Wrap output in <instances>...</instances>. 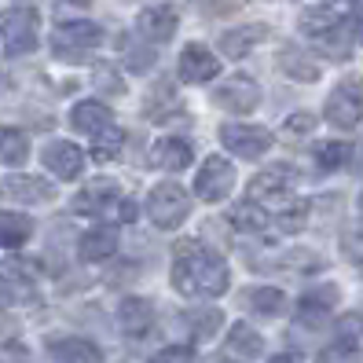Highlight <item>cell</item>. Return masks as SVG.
Segmentation results:
<instances>
[{
    "label": "cell",
    "instance_id": "31",
    "mask_svg": "<svg viewBox=\"0 0 363 363\" xmlns=\"http://www.w3.org/2000/svg\"><path fill=\"white\" fill-rule=\"evenodd\" d=\"M121 147H125V133L111 125V129H103V133L92 136V158L96 162H114L121 155Z\"/></svg>",
    "mask_w": 363,
    "mask_h": 363
},
{
    "label": "cell",
    "instance_id": "8",
    "mask_svg": "<svg viewBox=\"0 0 363 363\" xmlns=\"http://www.w3.org/2000/svg\"><path fill=\"white\" fill-rule=\"evenodd\" d=\"M220 143L228 147L231 155H239V158H261V155H268V147H272V133L261 129V125L228 121V125H220Z\"/></svg>",
    "mask_w": 363,
    "mask_h": 363
},
{
    "label": "cell",
    "instance_id": "11",
    "mask_svg": "<svg viewBox=\"0 0 363 363\" xmlns=\"http://www.w3.org/2000/svg\"><path fill=\"white\" fill-rule=\"evenodd\" d=\"M118 202H121V187L114 180H92L74 199V209L81 213V217H103V213H114Z\"/></svg>",
    "mask_w": 363,
    "mask_h": 363
},
{
    "label": "cell",
    "instance_id": "33",
    "mask_svg": "<svg viewBox=\"0 0 363 363\" xmlns=\"http://www.w3.org/2000/svg\"><path fill=\"white\" fill-rule=\"evenodd\" d=\"M319 363H363V352L352 337H341V341H334V345H327L319 352Z\"/></svg>",
    "mask_w": 363,
    "mask_h": 363
},
{
    "label": "cell",
    "instance_id": "30",
    "mask_svg": "<svg viewBox=\"0 0 363 363\" xmlns=\"http://www.w3.org/2000/svg\"><path fill=\"white\" fill-rule=\"evenodd\" d=\"M334 26H341V18L330 8H305L301 18H297V30H301L305 37H319V33H327Z\"/></svg>",
    "mask_w": 363,
    "mask_h": 363
},
{
    "label": "cell",
    "instance_id": "14",
    "mask_svg": "<svg viewBox=\"0 0 363 363\" xmlns=\"http://www.w3.org/2000/svg\"><path fill=\"white\" fill-rule=\"evenodd\" d=\"M261 352H264V337L246 323H235L220 349V363H253Z\"/></svg>",
    "mask_w": 363,
    "mask_h": 363
},
{
    "label": "cell",
    "instance_id": "37",
    "mask_svg": "<svg viewBox=\"0 0 363 363\" xmlns=\"http://www.w3.org/2000/svg\"><path fill=\"white\" fill-rule=\"evenodd\" d=\"M312 125H315V118L312 114H294V118H286V136H308L312 133Z\"/></svg>",
    "mask_w": 363,
    "mask_h": 363
},
{
    "label": "cell",
    "instance_id": "13",
    "mask_svg": "<svg viewBox=\"0 0 363 363\" xmlns=\"http://www.w3.org/2000/svg\"><path fill=\"white\" fill-rule=\"evenodd\" d=\"M217 70H220V62H217V55H213L206 45H187V48L180 52V62H177L180 81H187V84H206V81L217 77Z\"/></svg>",
    "mask_w": 363,
    "mask_h": 363
},
{
    "label": "cell",
    "instance_id": "41",
    "mask_svg": "<svg viewBox=\"0 0 363 363\" xmlns=\"http://www.w3.org/2000/svg\"><path fill=\"white\" fill-rule=\"evenodd\" d=\"M268 363H301V356L297 352H279V356H272Z\"/></svg>",
    "mask_w": 363,
    "mask_h": 363
},
{
    "label": "cell",
    "instance_id": "35",
    "mask_svg": "<svg viewBox=\"0 0 363 363\" xmlns=\"http://www.w3.org/2000/svg\"><path fill=\"white\" fill-rule=\"evenodd\" d=\"M312 40H315V48L323 52L327 59H345V55H349V40H345V33H341V26L319 33V37H312Z\"/></svg>",
    "mask_w": 363,
    "mask_h": 363
},
{
    "label": "cell",
    "instance_id": "21",
    "mask_svg": "<svg viewBox=\"0 0 363 363\" xmlns=\"http://www.w3.org/2000/svg\"><path fill=\"white\" fill-rule=\"evenodd\" d=\"M118 246H121L118 228L99 224V228H92V231L81 235V261H106V257H114Z\"/></svg>",
    "mask_w": 363,
    "mask_h": 363
},
{
    "label": "cell",
    "instance_id": "40",
    "mask_svg": "<svg viewBox=\"0 0 363 363\" xmlns=\"http://www.w3.org/2000/svg\"><path fill=\"white\" fill-rule=\"evenodd\" d=\"M352 37L363 45V11H356V15H352Z\"/></svg>",
    "mask_w": 363,
    "mask_h": 363
},
{
    "label": "cell",
    "instance_id": "7",
    "mask_svg": "<svg viewBox=\"0 0 363 363\" xmlns=\"http://www.w3.org/2000/svg\"><path fill=\"white\" fill-rule=\"evenodd\" d=\"M213 103H217L220 111H231V114H253L261 106V89L253 77L235 74V77L220 81L217 89H213Z\"/></svg>",
    "mask_w": 363,
    "mask_h": 363
},
{
    "label": "cell",
    "instance_id": "22",
    "mask_svg": "<svg viewBox=\"0 0 363 363\" xmlns=\"http://www.w3.org/2000/svg\"><path fill=\"white\" fill-rule=\"evenodd\" d=\"M70 121H74V129L96 136V133H103V129H111V125H114V114H111V106H106V103H99V99H84V103L74 106Z\"/></svg>",
    "mask_w": 363,
    "mask_h": 363
},
{
    "label": "cell",
    "instance_id": "26",
    "mask_svg": "<svg viewBox=\"0 0 363 363\" xmlns=\"http://www.w3.org/2000/svg\"><path fill=\"white\" fill-rule=\"evenodd\" d=\"M30 235H33V220L30 217H18V213H0V246H4V250L26 246Z\"/></svg>",
    "mask_w": 363,
    "mask_h": 363
},
{
    "label": "cell",
    "instance_id": "15",
    "mask_svg": "<svg viewBox=\"0 0 363 363\" xmlns=\"http://www.w3.org/2000/svg\"><path fill=\"white\" fill-rule=\"evenodd\" d=\"M177 26H180V11H177V8H169V4L147 8V11L140 15V23H136V30H140V37L147 40V45H162V40H173Z\"/></svg>",
    "mask_w": 363,
    "mask_h": 363
},
{
    "label": "cell",
    "instance_id": "2",
    "mask_svg": "<svg viewBox=\"0 0 363 363\" xmlns=\"http://www.w3.org/2000/svg\"><path fill=\"white\" fill-rule=\"evenodd\" d=\"M294 173L283 165H275L268 169V173H257L250 180V202L253 206H261L268 217H279V213H286L290 206H297L301 199L294 195Z\"/></svg>",
    "mask_w": 363,
    "mask_h": 363
},
{
    "label": "cell",
    "instance_id": "12",
    "mask_svg": "<svg viewBox=\"0 0 363 363\" xmlns=\"http://www.w3.org/2000/svg\"><path fill=\"white\" fill-rule=\"evenodd\" d=\"M40 162H45L48 173H55L59 180H77L81 169H84V151L70 140H52L45 147V155H40Z\"/></svg>",
    "mask_w": 363,
    "mask_h": 363
},
{
    "label": "cell",
    "instance_id": "29",
    "mask_svg": "<svg viewBox=\"0 0 363 363\" xmlns=\"http://www.w3.org/2000/svg\"><path fill=\"white\" fill-rule=\"evenodd\" d=\"M30 158V140L23 129H0V162L4 165H23Z\"/></svg>",
    "mask_w": 363,
    "mask_h": 363
},
{
    "label": "cell",
    "instance_id": "20",
    "mask_svg": "<svg viewBox=\"0 0 363 363\" xmlns=\"http://www.w3.org/2000/svg\"><path fill=\"white\" fill-rule=\"evenodd\" d=\"M261 40H268V26L264 23H250V26H239V30H228L220 37V52L228 59H246Z\"/></svg>",
    "mask_w": 363,
    "mask_h": 363
},
{
    "label": "cell",
    "instance_id": "39",
    "mask_svg": "<svg viewBox=\"0 0 363 363\" xmlns=\"http://www.w3.org/2000/svg\"><path fill=\"white\" fill-rule=\"evenodd\" d=\"M114 213H118V220H136V206H133L129 199H121Z\"/></svg>",
    "mask_w": 363,
    "mask_h": 363
},
{
    "label": "cell",
    "instance_id": "24",
    "mask_svg": "<svg viewBox=\"0 0 363 363\" xmlns=\"http://www.w3.org/2000/svg\"><path fill=\"white\" fill-rule=\"evenodd\" d=\"M279 70L290 77V81H301V84H312V81H319V67L301 52V48H294V45H286L283 52H279Z\"/></svg>",
    "mask_w": 363,
    "mask_h": 363
},
{
    "label": "cell",
    "instance_id": "5",
    "mask_svg": "<svg viewBox=\"0 0 363 363\" xmlns=\"http://www.w3.org/2000/svg\"><path fill=\"white\" fill-rule=\"evenodd\" d=\"M99 45H103V26H96V23H59L52 33V52L70 62L84 59Z\"/></svg>",
    "mask_w": 363,
    "mask_h": 363
},
{
    "label": "cell",
    "instance_id": "3",
    "mask_svg": "<svg viewBox=\"0 0 363 363\" xmlns=\"http://www.w3.org/2000/svg\"><path fill=\"white\" fill-rule=\"evenodd\" d=\"M147 217H151V224L162 228V231L180 228L191 217V195H187V187H180L173 180L158 184L151 195H147Z\"/></svg>",
    "mask_w": 363,
    "mask_h": 363
},
{
    "label": "cell",
    "instance_id": "19",
    "mask_svg": "<svg viewBox=\"0 0 363 363\" xmlns=\"http://www.w3.org/2000/svg\"><path fill=\"white\" fill-rule=\"evenodd\" d=\"M337 286L334 283H327V286H315V290H308L301 301H297V323H308V327H315V323H323V319L330 315V308L337 305Z\"/></svg>",
    "mask_w": 363,
    "mask_h": 363
},
{
    "label": "cell",
    "instance_id": "10",
    "mask_svg": "<svg viewBox=\"0 0 363 363\" xmlns=\"http://www.w3.org/2000/svg\"><path fill=\"white\" fill-rule=\"evenodd\" d=\"M0 199L18 202V206H40V202H52L55 199V187L48 180H40V177L15 173V177H8L4 184H0Z\"/></svg>",
    "mask_w": 363,
    "mask_h": 363
},
{
    "label": "cell",
    "instance_id": "23",
    "mask_svg": "<svg viewBox=\"0 0 363 363\" xmlns=\"http://www.w3.org/2000/svg\"><path fill=\"white\" fill-rule=\"evenodd\" d=\"M242 305L250 312L264 315V319H275L286 308V294L275 290V286H253V290H242Z\"/></svg>",
    "mask_w": 363,
    "mask_h": 363
},
{
    "label": "cell",
    "instance_id": "16",
    "mask_svg": "<svg viewBox=\"0 0 363 363\" xmlns=\"http://www.w3.org/2000/svg\"><path fill=\"white\" fill-rule=\"evenodd\" d=\"M48 356L55 363H103V349L89 337H48Z\"/></svg>",
    "mask_w": 363,
    "mask_h": 363
},
{
    "label": "cell",
    "instance_id": "42",
    "mask_svg": "<svg viewBox=\"0 0 363 363\" xmlns=\"http://www.w3.org/2000/svg\"><path fill=\"white\" fill-rule=\"evenodd\" d=\"M70 4H92V0H70Z\"/></svg>",
    "mask_w": 363,
    "mask_h": 363
},
{
    "label": "cell",
    "instance_id": "44",
    "mask_svg": "<svg viewBox=\"0 0 363 363\" xmlns=\"http://www.w3.org/2000/svg\"><path fill=\"white\" fill-rule=\"evenodd\" d=\"M359 315H363V308H359Z\"/></svg>",
    "mask_w": 363,
    "mask_h": 363
},
{
    "label": "cell",
    "instance_id": "6",
    "mask_svg": "<svg viewBox=\"0 0 363 363\" xmlns=\"http://www.w3.org/2000/svg\"><path fill=\"white\" fill-rule=\"evenodd\" d=\"M327 121L337 129H352L363 121V77H345L327 96Z\"/></svg>",
    "mask_w": 363,
    "mask_h": 363
},
{
    "label": "cell",
    "instance_id": "28",
    "mask_svg": "<svg viewBox=\"0 0 363 363\" xmlns=\"http://www.w3.org/2000/svg\"><path fill=\"white\" fill-rule=\"evenodd\" d=\"M228 220H231V228L250 231V235H261V231H268V224H272L268 213H264L261 206H253V202H239V206L228 213Z\"/></svg>",
    "mask_w": 363,
    "mask_h": 363
},
{
    "label": "cell",
    "instance_id": "27",
    "mask_svg": "<svg viewBox=\"0 0 363 363\" xmlns=\"http://www.w3.org/2000/svg\"><path fill=\"white\" fill-rule=\"evenodd\" d=\"M315 165L319 169H327V173H337V169H345L352 158H356V147L345 143V140H337V143H319L315 151H312Z\"/></svg>",
    "mask_w": 363,
    "mask_h": 363
},
{
    "label": "cell",
    "instance_id": "32",
    "mask_svg": "<svg viewBox=\"0 0 363 363\" xmlns=\"http://www.w3.org/2000/svg\"><path fill=\"white\" fill-rule=\"evenodd\" d=\"M184 319H187V327H191V334H195V337H209V334H217V330H220V323H224L220 308H191Z\"/></svg>",
    "mask_w": 363,
    "mask_h": 363
},
{
    "label": "cell",
    "instance_id": "34",
    "mask_svg": "<svg viewBox=\"0 0 363 363\" xmlns=\"http://www.w3.org/2000/svg\"><path fill=\"white\" fill-rule=\"evenodd\" d=\"M92 89H96L103 99H111V96H121V92H125V81H121V74H118L114 67H106V62H103V67L92 70Z\"/></svg>",
    "mask_w": 363,
    "mask_h": 363
},
{
    "label": "cell",
    "instance_id": "25",
    "mask_svg": "<svg viewBox=\"0 0 363 363\" xmlns=\"http://www.w3.org/2000/svg\"><path fill=\"white\" fill-rule=\"evenodd\" d=\"M118 52H121V59H125V67L136 70V74H147V70L155 67V48L147 45V40H136V37H129V33H121V37H118Z\"/></svg>",
    "mask_w": 363,
    "mask_h": 363
},
{
    "label": "cell",
    "instance_id": "17",
    "mask_svg": "<svg viewBox=\"0 0 363 363\" xmlns=\"http://www.w3.org/2000/svg\"><path fill=\"white\" fill-rule=\"evenodd\" d=\"M151 323H155V305L147 301V297H125V301L118 305V327H121V334L143 337L147 330H151Z\"/></svg>",
    "mask_w": 363,
    "mask_h": 363
},
{
    "label": "cell",
    "instance_id": "18",
    "mask_svg": "<svg viewBox=\"0 0 363 363\" xmlns=\"http://www.w3.org/2000/svg\"><path fill=\"white\" fill-rule=\"evenodd\" d=\"M191 162H195V151H191V143L180 140V136H165L151 147V165L165 169V173H184Z\"/></svg>",
    "mask_w": 363,
    "mask_h": 363
},
{
    "label": "cell",
    "instance_id": "4",
    "mask_svg": "<svg viewBox=\"0 0 363 363\" xmlns=\"http://www.w3.org/2000/svg\"><path fill=\"white\" fill-rule=\"evenodd\" d=\"M40 15L33 8H4L0 11V37H4L8 55H26L37 48Z\"/></svg>",
    "mask_w": 363,
    "mask_h": 363
},
{
    "label": "cell",
    "instance_id": "43",
    "mask_svg": "<svg viewBox=\"0 0 363 363\" xmlns=\"http://www.w3.org/2000/svg\"><path fill=\"white\" fill-rule=\"evenodd\" d=\"M359 213H363V195H359Z\"/></svg>",
    "mask_w": 363,
    "mask_h": 363
},
{
    "label": "cell",
    "instance_id": "1",
    "mask_svg": "<svg viewBox=\"0 0 363 363\" xmlns=\"http://www.w3.org/2000/svg\"><path fill=\"white\" fill-rule=\"evenodd\" d=\"M173 286L187 297H220L228 290V264L220 253L199 242H184L173 261Z\"/></svg>",
    "mask_w": 363,
    "mask_h": 363
},
{
    "label": "cell",
    "instance_id": "36",
    "mask_svg": "<svg viewBox=\"0 0 363 363\" xmlns=\"http://www.w3.org/2000/svg\"><path fill=\"white\" fill-rule=\"evenodd\" d=\"M191 359H195V352H191L187 345H169V349L151 356V363H191Z\"/></svg>",
    "mask_w": 363,
    "mask_h": 363
},
{
    "label": "cell",
    "instance_id": "38",
    "mask_svg": "<svg viewBox=\"0 0 363 363\" xmlns=\"http://www.w3.org/2000/svg\"><path fill=\"white\" fill-rule=\"evenodd\" d=\"M15 305V294H11V283H8V272L0 268V308Z\"/></svg>",
    "mask_w": 363,
    "mask_h": 363
},
{
    "label": "cell",
    "instance_id": "9",
    "mask_svg": "<svg viewBox=\"0 0 363 363\" xmlns=\"http://www.w3.org/2000/svg\"><path fill=\"white\" fill-rule=\"evenodd\" d=\"M231 187H235V169L228 158H209L202 169H199V177H195V195L202 202H224L231 195Z\"/></svg>",
    "mask_w": 363,
    "mask_h": 363
}]
</instances>
